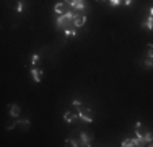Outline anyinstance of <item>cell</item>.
I'll list each match as a JSON object with an SVG mask.
<instances>
[{"label":"cell","instance_id":"cell-4","mask_svg":"<svg viewBox=\"0 0 153 147\" xmlns=\"http://www.w3.org/2000/svg\"><path fill=\"white\" fill-rule=\"evenodd\" d=\"M8 113H10V116H12V118H18V116H20V106H18L16 103L10 105L8 106Z\"/></svg>","mask_w":153,"mask_h":147},{"label":"cell","instance_id":"cell-12","mask_svg":"<svg viewBox=\"0 0 153 147\" xmlns=\"http://www.w3.org/2000/svg\"><path fill=\"white\" fill-rule=\"evenodd\" d=\"M147 57H153V44L147 46Z\"/></svg>","mask_w":153,"mask_h":147},{"label":"cell","instance_id":"cell-21","mask_svg":"<svg viewBox=\"0 0 153 147\" xmlns=\"http://www.w3.org/2000/svg\"><path fill=\"white\" fill-rule=\"evenodd\" d=\"M150 15H153V8H150Z\"/></svg>","mask_w":153,"mask_h":147},{"label":"cell","instance_id":"cell-19","mask_svg":"<svg viewBox=\"0 0 153 147\" xmlns=\"http://www.w3.org/2000/svg\"><path fill=\"white\" fill-rule=\"evenodd\" d=\"M122 2H124V3H126V5H130V3H132V2H134V0H122Z\"/></svg>","mask_w":153,"mask_h":147},{"label":"cell","instance_id":"cell-3","mask_svg":"<svg viewBox=\"0 0 153 147\" xmlns=\"http://www.w3.org/2000/svg\"><path fill=\"white\" fill-rule=\"evenodd\" d=\"M85 21H86V16L83 13H76V16H75V20H74V23H75V28H82L83 25H85Z\"/></svg>","mask_w":153,"mask_h":147},{"label":"cell","instance_id":"cell-13","mask_svg":"<svg viewBox=\"0 0 153 147\" xmlns=\"http://www.w3.org/2000/svg\"><path fill=\"white\" fill-rule=\"evenodd\" d=\"M16 121H10V123L8 124H7V129H8V131H12V129H15V126H16Z\"/></svg>","mask_w":153,"mask_h":147},{"label":"cell","instance_id":"cell-20","mask_svg":"<svg viewBox=\"0 0 153 147\" xmlns=\"http://www.w3.org/2000/svg\"><path fill=\"white\" fill-rule=\"evenodd\" d=\"M72 2H74V0H65V3H68V5H70Z\"/></svg>","mask_w":153,"mask_h":147},{"label":"cell","instance_id":"cell-2","mask_svg":"<svg viewBox=\"0 0 153 147\" xmlns=\"http://www.w3.org/2000/svg\"><path fill=\"white\" fill-rule=\"evenodd\" d=\"M78 118H82L85 123H91L93 121V111L90 108H82L78 111Z\"/></svg>","mask_w":153,"mask_h":147},{"label":"cell","instance_id":"cell-5","mask_svg":"<svg viewBox=\"0 0 153 147\" xmlns=\"http://www.w3.org/2000/svg\"><path fill=\"white\" fill-rule=\"evenodd\" d=\"M18 126L21 128V131H30V119L28 118H23V119H16Z\"/></svg>","mask_w":153,"mask_h":147},{"label":"cell","instance_id":"cell-8","mask_svg":"<svg viewBox=\"0 0 153 147\" xmlns=\"http://www.w3.org/2000/svg\"><path fill=\"white\" fill-rule=\"evenodd\" d=\"M78 118V113H72V111H67L64 115V119L67 121V123H74V121Z\"/></svg>","mask_w":153,"mask_h":147},{"label":"cell","instance_id":"cell-9","mask_svg":"<svg viewBox=\"0 0 153 147\" xmlns=\"http://www.w3.org/2000/svg\"><path fill=\"white\" fill-rule=\"evenodd\" d=\"M121 146L122 147H134V146H137V139H124Z\"/></svg>","mask_w":153,"mask_h":147},{"label":"cell","instance_id":"cell-18","mask_svg":"<svg viewBox=\"0 0 153 147\" xmlns=\"http://www.w3.org/2000/svg\"><path fill=\"white\" fill-rule=\"evenodd\" d=\"M121 2H122V0H109V3H111L112 7H117L119 3H121Z\"/></svg>","mask_w":153,"mask_h":147},{"label":"cell","instance_id":"cell-6","mask_svg":"<svg viewBox=\"0 0 153 147\" xmlns=\"http://www.w3.org/2000/svg\"><path fill=\"white\" fill-rule=\"evenodd\" d=\"M31 74H33V79H34L36 83L41 82V79H42V70H41V69H36V65H34L33 70H31Z\"/></svg>","mask_w":153,"mask_h":147},{"label":"cell","instance_id":"cell-15","mask_svg":"<svg viewBox=\"0 0 153 147\" xmlns=\"http://www.w3.org/2000/svg\"><path fill=\"white\" fill-rule=\"evenodd\" d=\"M15 8L18 10V12H23L25 5H23V2H21V0H20V2H18V3H16V7H15Z\"/></svg>","mask_w":153,"mask_h":147},{"label":"cell","instance_id":"cell-7","mask_svg":"<svg viewBox=\"0 0 153 147\" xmlns=\"http://www.w3.org/2000/svg\"><path fill=\"white\" fill-rule=\"evenodd\" d=\"M67 5H68V3H56L54 10L57 12V15H64V13L68 12V10H67Z\"/></svg>","mask_w":153,"mask_h":147},{"label":"cell","instance_id":"cell-16","mask_svg":"<svg viewBox=\"0 0 153 147\" xmlns=\"http://www.w3.org/2000/svg\"><path fill=\"white\" fill-rule=\"evenodd\" d=\"M64 146H67V147L75 146V141H74V139H65V144H64Z\"/></svg>","mask_w":153,"mask_h":147},{"label":"cell","instance_id":"cell-14","mask_svg":"<svg viewBox=\"0 0 153 147\" xmlns=\"http://www.w3.org/2000/svg\"><path fill=\"white\" fill-rule=\"evenodd\" d=\"M72 105H74V106H75V108H76V110H78V111H80V110H82V108H83V106H82V103H80L78 100H74V103H72Z\"/></svg>","mask_w":153,"mask_h":147},{"label":"cell","instance_id":"cell-22","mask_svg":"<svg viewBox=\"0 0 153 147\" xmlns=\"http://www.w3.org/2000/svg\"><path fill=\"white\" fill-rule=\"evenodd\" d=\"M98 2H106V0H98Z\"/></svg>","mask_w":153,"mask_h":147},{"label":"cell","instance_id":"cell-10","mask_svg":"<svg viewBox=\"0 0 153 147\" xmlns=\"http://www.w3.org/2000/svg\"><path fill=\"white\" fill-rule=\"evenodd\" d=\"M143 65H145L147 69H152V67H153V57H145Z\"/></svg>","mask_w":153,"mask_h":147},{"label":"cell","instance_id":"cell-17","mask_svg":"<svg viewBox=\"0 0 153 147\" xmlns=\"http://www.w3.org/2000/svg\"><path fill=\"white\" fill-rule=\"evenodd\" d=\"M38 64H39V56L34 54V56H33V65H38Z\"/></svg>","mask_w":153,"mask_h":147},{"label":"cell","instance_id":"cell-1","mask_svg":"<svg viewBox=\"0 0 153 147\" xmlns=\"http://www.w3.org/2000/svg\"><path fill=\"white\" fill-rule=\"evenodd\" d=\"M68 7H70L72 10H75V12H78V13H83L86 8L90 10V7L86 5V2H85V0H74V2H72Z\"/></svg>","mask_w":153,"mask_h":147},{"label":"cell","instance_id":"cell-11","mask_svg":"<svg viewBox=\"0 0 153 147\" xmlns=\"http://www.w3.org/2000/svg\"><path fill=\"white\" fill-rule=\"evenodd\" d=\"M65 36H76V29H75V28L65 29Z\"/></svg>","mask_w":153,"mask_h":147}]
</instances>
